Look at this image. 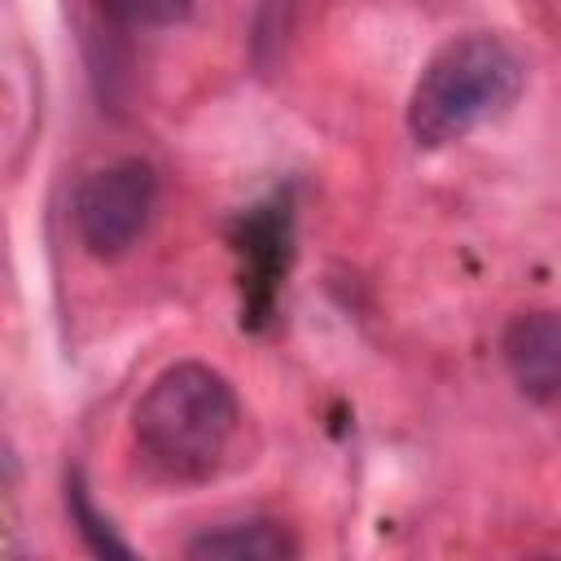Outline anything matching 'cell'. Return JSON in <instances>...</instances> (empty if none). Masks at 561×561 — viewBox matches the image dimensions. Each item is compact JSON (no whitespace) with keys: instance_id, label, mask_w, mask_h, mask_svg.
I'll use <instances>...</instances> for the list:
<instances>
[{"instance_id":"obj_6","label":"cell","mask_w":561,"mask_h":561,"mask_svg":"<svg viewBox=\"0 0 561 561\" xmlns=\"http://www.w3.org/2000/svg\"><path fill=\"white\" fill-rule=\"evenodd\" d=\"M101 9L127 26H175L188 18L193 0H101Z\"/></svg>"},{"instance_id":"obj_3","label":"cell","mask_w":561,"mask_h":561,"mask_svg":"<svg viewBox=\"0 0 561 561\" xmlns=\"http://www.w3.org/2000/svg\"><path fill=\"white\" fill-rule=\"evenodd\" d=\"M158 206V171L145 158L96 167L70 202L75 237L92 259H123L149 228Z\"/></svg>"},{"instance_id":"obj_7","label":"cell","mask_w":561,"mask_h":561,"mask_svg":"<svg viewBox=\"0 0 561 561\" xmlns=\"http://www.w3.org/2000/svg\"><path fill=\"white\" fill-rule=\"evenodd\" d=\"M70 504H75V517L83 522L79 530L88 535V543H92V552H105V557H131V548H127L123 539H114V530H110V522H96V513L88 508V500H83V491H79V486H70Z\"/></svg>"},{"instance_id":"obj_4","label":"cell","mask_w":561,"mask_h":561,"mask_svg":"<svg viewBox=\"0 0 561 561\" xmlns=\"http://www.w3.org/2000/svg\"><path fill=\"white\" fill-rule=\"evenodd\" d=\"M500 355L530 403L561 399V311H517L500 333Z\"/></svg>"},{"instance_id":"obj_2","label":"cell","mask_w":561,"mask_h":561,"mask_svg":"<svg viewBox=\"0 0 561 561\" xmlns=\"http://www.w3.org/2000/svg\"><path fill=\"white\" fill-rule=\"evenodd\" d=\"M526 88L522 57L500 35H456L416 75L408 131L421 149H443L504 118Z\"/></svg>"},{"instance_id":"obj_1","label":"cell","mask_w":561,"mask_h":561,"mask_svg":"<svg viewBox=\"0 0 561 561\" xmlns=\"http://www.w3.org/2000/svg\"><path fill=\"white\" fill-rule=\"evenodd\" d=\"M237 430L241 399L232 381L202 359L162 368L131 412L136 451L153 473L171 482H206L210 473H219Z\"/></svg>"},{"instance_id":"obj_5","label":"cell","mask_w":561,"mask_h":561,"mask_svg":"<svg viewBox=\"0 0 561 561\" xmlns=\"http://www.w3.org/2000/svg\"><path fill=\"white\" fill-rule=\"evenodd\" d=\"M184 552L193 561H289L298 557V539L272 517H245L206 526L184 543Z\"/></svg>"}]
</instances>
